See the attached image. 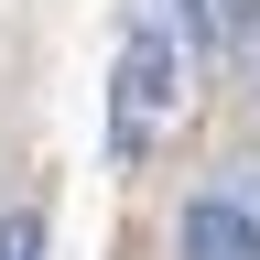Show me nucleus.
Listing matches in <instances>:
<instances>
[{
  "instance_id": "1",
  "label": "nucleus",
  "mask_w": 260,
  "mask_h": 260,
  "mask_svg": "<svg viewBox=\"0 0 260 260\" xmlns=\"http://www.w3.org/2000/svg\"><path fill=\"white\" fill-rule=\"evenodd\" d=\"M162 109H184V44L162 32V11L141 0V11H130V44H119V87H109V141H119V162L152 152Z\"/></svg>"
},
{
  "instance_id": "2",
  "label": "nucleus",
  "mask_w": 260,
  "mask_h": 260,
  "mask_svg": "<svg viewBox=\"0 0 260 260\" xmlns=\"http://www.w3.org/2000/svg\"><path fill=\"white\" fill-rule=\"evenodd\" d=\"M184 44L217 54L228 76L260 98V0H184Z\"/></svg>"
},
{
  "instance_id": "3",
  "label": "nucleus",
  "mask_w": 260,
  "mask_h": 260,
  "mask_svg": "<svg viewBox=\"0 0 260 260\" xmlns=\"http://www.w3.org/2000/svg\"><path fill=\"white\" fill-rule=\"evenodd\" d=\"M174 260H260V217L239 195H195L174 217Z\"/></svg>"
},
{
  "instance_id": "4",
  "label": "nucleus",
  "mask_w": 260,
  "mask_h": 260,
  "mask_svg": "<svg viewBox=\"0 0 260 260\" xmlns=\"http://www.w3.org/2000/svg\"><path fill=\"white\" fill-rule=\"evenodd\" d=\"M0 260H44V217H32V206L0 217Z\"/></svg>"
}]
</instances>
